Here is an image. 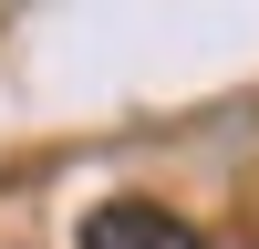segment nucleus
<instances>
[{"label":"nucleus","instance_id":"1","mask_svg":"<svg viewBox=\"0 0 259 249\" xmlns=\"http://www.w3.org/2000/svg\"><path fill=\"white\" fill-rule=\"evenodd\" d=\"M73 249H207V239L177 218V208H156V197H104Z\"/></svg>","mask_w":259,"mask_h":249}]
</instances>
